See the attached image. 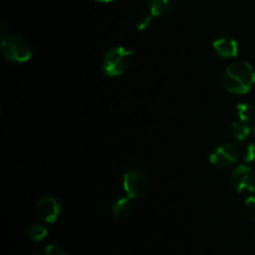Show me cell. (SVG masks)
Returning <instances> with one entry per match:
<instances>
[{
	"instance_id": "cell-2",
	"label": "cell",
	"mask_w": 255,
	"mask_h": 255,
	"mask_svg": "<svg viewBox=\"0 0 255 255\" xmlns=\"http://www.w3.org/2000/svg\"><path fill=\"white\" fill-rule=\"evenodd\" d=\"M0 50H1V56L12 64H24L32 56L30 44L19 35H2Z\"/></svg>"
},
{
	"instance_id": "cell-6",
	"label": "cell",
	"mask_w": 255,
	"mask_h": 255,
	"mask_svg": "<svg viewBox=\"0 0 255 255\" xmlns=\"http://www.w3.org/2000/svg\"><path fill=\"white\" fill-rule=\"evenodd\" d=\"M62 212V203L57 197L46 196L37 201L36 214L46 223H55L60 218Z\"/></svg>"
},
{
	"instance_id": "cell-19",
	"label": "cell",
	"mask_w": 255,
	"mask_h": 255,
	"mask_svg": "<svg viewBox=\"0 0 255 255\" xmlns=\"http://www.w3.org/2000/svg\"><path fill=\"white\" fill-rule=\"evenodd\" d=\"M253 132H254V136H255V121H254V125H253Z\"/></svg>"
},
{
	"instance_id": "cell-3",
	"label": "cell",
	"mask_w": 255,
	"mask_h": 255,
	"mask_svg": "<svg viewBox=\"0 0 255 255\" xmlns=\"http://www.w3.org/2000/svg\"><path fill=\"white\" fill-rule=\"evenodd\" d=\"M132 54H133L132 50L124 46H115L107 50L101 60L102 72L110 77L122 75L131 61Z\"/></svg>"
},
{
	"instance_id": "cell-13",
	"label": "cell",
	"mask_w": 255,
	"mask_h": 255,
	"mask_svg": "<svg viewBox=\"0 0 255 255\" xmlns=\"http://www.w3.org/2000/svg\"><path fill=\"white\" fill-rule=\"evenodd\" d=\"M30 239H32L34 242H41L42 239L46 238L47 236V229L44 226H40V224H35L27 232Z\"/></svg>"
},
{
	"instance_id": "cell-5",
	"label": "cell",
	"mask_w": 255,
	"mask_h": 255,
	"mask_svg": "<svg viewBox=\"0 0 255 255\" xmlns=\"http://www.w3.org/2000/svg\"><path fill=\"white\" fill-rule=\"evenodd\" d=\"M233 188L238 193H253L255 192V172L249 166L242 164L237 167L231 176Z\"/></svg>"
},
{
	"instance_id": "cell-1",
	"label": "cell",
	"mask_w": 255,
	"mask_h": 255,
	"mask_svg": "<svg viewBox=\"0 0 255 255\" xmlns=\"http://www.w3.org/2000/svg\"><path fill=\"white\" fill-rule=\"evenodd\" d=\"M222 84L224 89L232 94H247L255 84L253 66L243 60H236L227 66L222 76Z\"/></svg>"
},
{
	"instance_id": "cell-15",
	"label": "cell",
	"mask_w": 255,
	"mask_h": 255,
	"mask_svg": "<svg viewBox=\"0 0 255 255\" xmlns=\"http://www.w3.org/2000/svg\"><path fill=\"white\" fill-rule=\"evenodd\" d=\"M34 255H66V253L60 247L55 246V244H49V246L37 249Z\"/></svg>"
},
{
	"instance_id": "cell-7",
	"label": "cell",
	"mask_w": 255,
	"mask_h": 255,
	"mask_svg": "<svg viewBox=\"0 0 255 255\" xmlns=\"http://www.w3.org/2000/svg\"><path fill=\"white\" fill-rule=\"evenodd\" d=\"M238 148L234 144L227 143L213 149L209 154V161L213 166L219 168H228L238 161Z\"/></svg>"
},
{
	"instance_id": "cell-8",
	"label": "cell",
	"mask_w": 255,
	"mask_h": 255,
	"mask_svg": "<svg viewBox=\"0 0 255 255\" xmlns=\"http://www.w3.org/2000/svg\"><path fill=\"white\" fill-rule=\"evenodd\" d=\"M213 47L216 50L217 54L224 59H229V57H237L239 52V45L236 40L232 36H221L218 39L214 40Z\"/></svg>"
},
{
	"instance_id": "cell-10",
	"label": "cell",
	"mask_w": 255,
	"mask_h": 255,
	"mask_svg": "<svg viewBox=\"0 0 255 255\" xmlns=\"http://www.w3.org/2000/svg\"><path fill=\"white\" fill-rule=\"evenodd\" d=\"M251 134V127L248 126V124H244V122H233V124L229 126V136L232 137V139H234L236 142H243Z\"/></svg>"
},
{
	"instance_id": "cell-12",
	"label": "cell",
	"mask_w": 255,
	"mask_h": 255,
	"mask_svg": "<svg viewBox=\"0 0 255 255\" xmlns=\"http://www.w3.org/2000/svg\"><path fill=\"white\" fill-rule=\"evenodd\" d=\"M237 116H238L239 121L244 122V124H249V122L255 121V109L252 104L248 102H243L237 106Z\"/></svg>"
},
{
	"instance_id": "cell-14",
	"label": "cell",
	"mask_w": 255,
	"mask_h": 255,
	"mask_svg": "<svg viewBox=\"0 0 255 255\" xmlns=\"http://www.w3.org/2000/svg\"><path fill=\"white\" fill-rule=\"evenodd\" d=\"M152 19H153V14L151 11L141 12L136 19V29L139 30V31L146 30L151 25Z\"/></svg>"
},
{
	"instance_id": "cell-17",
	"label": "cell",
	"mask_w": 255,
	"mask_h": 255,
	"mask_svg": "<svg viewBox=\"0 0 255 255\" xmlns=\"http://www.w3.org/2000/svg\"><path fill=\"white\" fill-rule=\"evenodd\" d=\"M243 159L246 163H254L255 162V143H251L244 148Z\"/></svg>"
},
{
	"instance_id": "cell-20",
	"label": "cell",
	"mask_w": 255,
	"mask_h": 255,
	"mask_svg": "<svg viewBox=\"0 0 255 255\" xmlns=\"http://www.w3.org/2000/svg\"><path fill=\"white\" fill-rule=\"evenodd\" d=\"M253 238H254V239H255V231H254V232H253Z\"/></svg>"
},
{
	"instance_id": "cell-11",
	"label": "cell",
	"mask_w": 255,
	"mask_h": 255,
	"mask_svg": "<svg viewBox=\"0 0 255 255\" xmlns=\"http://www.w3.org/2000/svg\"><path fill=\"white\" fill-rule=\"evenodd\" d=\"M131 198H121L115 202L111 207V213L115 219H124L131 214L132 204Z\"/></svg>"
},
{
	"instance_id": "cell-16",
	"label": "cell",
	"mask_w": 255,
	"mask_h": 255,
	"mask_svg": "<svg viewBox=\"0 0 255 255\" xmlns=\"http://www.w3.org/2000/svg\"><path fill=\"white\" fill-rule=\"evenodd\" d=\"M244 214L251 222L255 223V197H249L244 203Z\"/></svg>"
},
{
	"instance_id": "cell-18",
	"label": "cell",
	"mask_w": 255,
	"mask_h": 255,
	"mask_svg": "<svg viewBox=\"0 0 255 255\" xmlns=\"http://www.w3.org/2000/svg\"><path fill=\"white\" fill-rule=\"evenodd\" d=\"M95 1H97V2H111V1H114V0H95Z\"/></svg>"
},
{
	"instance_id": "cell-9",
	"label": "cell",
	"mask_w": 255,
	"mask_h": 255,
	"mask_svg": "<svg viewBox=\"0 0 255 255\" xmlns=\"http://www.w3.org/2000/svg\"><path fill=\"white\" fill-rule=\"evenodd\" d=\"M147 6L153 16H167L176 7V0H147Z\"/></svg>"
},
{
	"instance_id": "cell-4",
	"label": "cell",
	"mask_w": 255,
	"mask_h": 255,
	"mask_svg": "<svg viewBox=\"0 0 255 255\" xmlns=\"http://www.w3.org/2000/svg\"><path fill=\"white\" fill-rule=\"evenodd\" d=\"M124 189L131 199H141L148 191V179L141 169H129L124 176Z\"/></svg>"
}]
</instances>
